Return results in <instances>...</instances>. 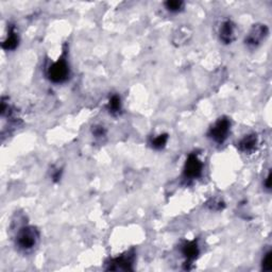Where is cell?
Masks as SVG:
<instances>
[{"label": "cell", "mask_w": 272, "mask_h": 272, "mask_svg": "<svg viewBox=\"0 0 272 272\" xmlns=\"http://www.w3.org/2000/svg\"><path fill=\"white\" fill-rule=\"evenodd\" d=\"M165 8L170 13H179L184 9V2L181 0H168L165 2Z\"/></svg>", "instance_id": "5bb4252c"}, {"label": "cell", "mask_w": 272, "mask_h": 272, "mask_svg": "<svg viewBox=\"0 0 272 272\" xmlns=\"http://www.w3.org/2000/svg\"><path fill=\"white\" fill-rule=\"evenodd\" d=\"M135 262V252L134 250H130L119 256L110 259L107 263V270L112 271H129L133 270V265Z\"/></svg>", "instance_id": "277c9868"}, {"label": "cell", "mask_w": 272, "mask_h": 272, "mask_svg": "<svg viewBox=\"0 0 272 272\" xmlns=\"http://www.w3.org/2000/svg\"><path fill=\"white\" fill-rule=\"evenodd\" d=\"M107 109L110 114L114 116L119 115L123 110V104H121V99L118 95H112L109 99V102L107 104Z\"/></svg>", "instance_id": "8fae6325"}, {"label": "cell", "mask_w": 272, "mask_h": 272, "mask_svg": "<svg viewBox=\"0 0 272 272\" xmlns=\"http://www.w3.org/2000/svg\"><path fill=\"white\" fill-rule=\"evenodd\" d=\"M210 209L213 210H220L224 208V203L220 201L219 199H214L212 200V204H208Z\"/></svg>", "instance_id": "e0dca14e"}, {"label": "cell", "mask_w": 272, "mask_h": 272, "mask_svg": "<svg viewBox=\"0 0 272 272\" xmlns=\"http://www.w3.org/2000/svg\"><path fill=\"white\" fill-rule=\"evenodd\" d=\"M268 34L269 29L267 26L263 24L254 25L245 38L246 46L250 49L257 48L263 43V41L267 38Z\"/></svg>", "instance_id": "8992f818"}, {"label": "cell", "mask_w": 272, "mask_h": 272, "mask_svg": "<svg viewBox=\"0 0 272 272\" xmlns=\"http://www.w3.org/2000/svg\"><path fill=\"white\" fill-rule=\"evenodd\" d=\"M70 76V69L67 60H66V53L64 52L57 62L52 63L47 69V78L55 84H61L68 80Z\"/></svg>", "instance_id": "7a4b0ae2"}, {"label": "cell", "mask_w": 272, "mask_h": 272, "mask_svg": "<svg viewBox=\"0 0 272 272\" xmlns=\"http://www.w3.org/2000/svg\"><path fill=\"white\" fill-rule=\"evenodd\" d=\"M38 240H40V232H38L36 227L32 225H26L20 227L17 234H16V247L20 251H31L37 245Z\"/></svg>", "instance_id": "6da1fadb"}, {"label": "cell", "mask_w": 272, "mask_h": 272, "mask_svg": "<svg viewBox=\"0 0 272 272\" xmlns=\"http://www.w3.org/2000/svg\"><path fill=\"white\" fill-rule=\"evenodd\" d=\"M264 188L266 191H268L270 192L271 191V173L269 171L267 176L265 177V180H264Z\"/></svg>", "instance_id": "ac0fdd59"}, {"label": "cell", "mask_w": 272, "mask_h": 272, "mask_svg": "<svg viewBox=\"0 0 272 272\" xmlns=\"http://www.w3.org/2000/svg\"><path fill=\"white\" fill-rule=\"evenodd\" d=\"M92 133L96 138H102L107 135V130H105L102 126H95L93 127Z\"/></svg>", "instance_id": "2e32d148"}, {"label": "cell", "mask_w": 272, "mask_h": 272, "mask_svg": "<svg viewBox=\"0 0 272 272\" xmlns=\"http://www.w3.org/2000/svg\"><path fill=\"white\" fill-rule=\"evenodd\" d=\"M190 37L191 32L188 30V28L181 27L174 34V43L177 44V45H181V44H184L186 41L190 40Z\"/></svg>", "instance_id": "7c38bea8"}, {"label": "cell", "mask_w": 272, "mask_h": 272, "mask_svg": "<svg viewBox=\"0 0 272 272\" xmlns=\"http://www.w3.org/2000/svg\"><path fill=\"white\" fill-rule=\"evenodd\" d=\"M203 173V163L196 153H191L186 159V162L183 168V176L185 180L192 181L199 179Z\"/></svg>", "instance_id": "5b68a950"}, {"label": "cell", "mask_w": 272, "mask_h": 272, "mask_svg": "<svg viewBox=\"0 0 272 272\" xmlns=\"http://www.w3.org/2000/svg\"><path fill=\"white\" fill-rule=\"evenodd\" d=\"M231 132V120L226 117L219 118L216 123L209 128L208 136L214 143L223 145L226 141Z\"/></svg>", "instance_id": "3957f363"}, {"label": "cell", "mask_w": 272, "mask_h": 272, "mask_svg": "<svg viewBox=\"0 0 272 272\" xmlns=\"http://www.w3.org/2000/svg\"><path fill=\"white\" fill-rule=\"evenodd\" d=\"M258 144V138L255 133H250L248 135L243 136L241 140L237 143V148L243 153H251L256 148Z\"/></svg>", "instance_id": "9c48e42d"}, {"label": "cell", "mask_w": 272, "mask_h": 272, "mask_svg": "<svg viewBox=\"0 0 272 272\" xmlns=\"http://www.w3.org/2000/svg\"><path fill=\"white\" fill-rule=\"evenodd\" d=\"M181 253L183 254V256L185 257V266L187 269L188 266L192 265L195 262L196 258L198 257V255L200 253L199 246L197 240H191V241H184L181 245Z\"/></svg>", "instance_id": "52a82bcc"}, {"label": "cell", "mask_w": 272, "mask_h": 272, "mask_svg": "<svg viewBox=\"0 0 272 272\" xmlns=\"http://www.w3.org/2000/svg\"><path fill=\"white\" fill-rule=\"evenodd\" d=\"M18 44H19V36L17 34V32L15 31L14 27H11L7 38H5L2 43V48L4 50H7V51H12V50H15L17 48Z\"/></svg>", "instance_id": "30bf717a"}, {"label": "cell", "mask_w": 272, "mask_h": 272, "mask_svg": "<svg viewBox=\"0 0 272 272\" xmlns=\"http://www.w3.org/2000/svg\"><path fill=\"white\" fill-rule=\"evenodd\" d=\"M219 38L225 45H229L235 38V25L232 20L227 19L221 24L219 28Z\"/></svg>", "instance_id": "ba28073f"}, {"label": "cell", "mask_w": 272, "mask_h": 272, "mask_svg": "<svg viewBox=\"0 0 272 272\" xmlns=\"http://www.w3.org/2000/svg\"><path fill=\"white\" fill-rule=\"evenodd\" d=\"M168 142V134H160L158 136L151 137L149 144L151 148L155 150H162L166 147V144Z\"/></svg>", "instance_id": "4fadbf2b"}, {"label": "cell", "mask_w": 272, "mask_h": 272, "mask_svg": "<svg viewBox=\"0 0 272 272\" xmlns=\"http://www.w3.org/2000/svg\"><path fill=\"white\" fill-rule=\"evenodd\" d=\"M262 270L265 272H270L272 270V251L271 249H268L264 253V256L262 258Z\"/></svg>", "instance_id": "9a60e30c"}]
</instances>
